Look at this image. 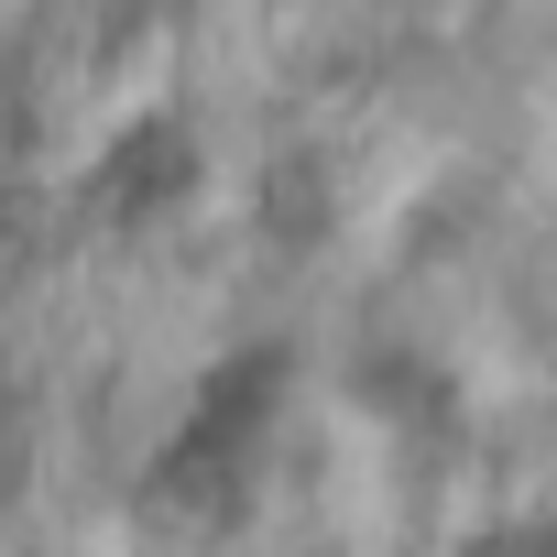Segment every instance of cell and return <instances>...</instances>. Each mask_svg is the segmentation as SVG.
Instances as JSON below:
<instances>
[{"mask_svg": "<svg viewBox=\"0 0 557 557\" xmlns=\"http://www.w3.org/2000/svg\"><path fill=\"white\" fill-rule=\"evenodd\" d=\"M448 557H557V513H503V524L459 535Z\"/></svg>", "mask_w": 557, "mask_h": 557, "instance_id": "3", "label": "cell"}, {"mask_svg": "<svg viewBox=\"0 0 557 557\" xmlns=\"http://www.w3.org/2000/svg\"><path fill=\"white\" fill-rule=\"evenodd\" d=\"M197 186H208V143H197L175 110H143V121H121V132L99 143V164H88V208H99V219H121V230H143V219H175Z\"/></svg>", "mask_w": 557, "mask_h": 557, "instance_id": "2", "label": "cell"}, {"mask_svg": "<svg viewBox=\"0 0 557 557\" xmlns=\"http://www.w3.org/2000/svg\"><path fill=\"white\" fill-rule=\"evenodd\" d=\"M273 416H285V350H230L197 405L164 426L153 470H143V503L164 524H230L251 513V481H262V448H273Z\"/></svg>", "mask_w": 557, "mask_h": 557, "instance_id": "1", "label": "cell"}]
</instances>
